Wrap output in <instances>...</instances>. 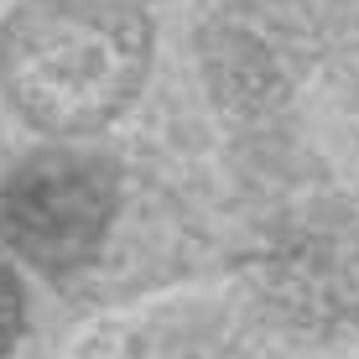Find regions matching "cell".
<instances>
[{"label":"cell","mask_w":359,"mask_h":359,"mask_svg":"<svg viewBox=\"0 0 359 359\" xmlns=\"http://www.w3.org/2000/svg\"><path fill=\"white\" fill-rule=\"evenodd\" d=\"M16 328H21V287H16V276H11V266L0 261V354L11 349Z\"/></svg>","instance_id":"obj_6"},{"label":"cell","mask_w":359,"mask_h":359,"mask_svg":"<svg viewBox=\"0 0 359 359\" xmlns=\"http://www.w3.org/2000/svg\"><path fill=\"white\" fill-rule=\"evenodd\" d=\"M115 219V167L83 151L27 156L0 188V240L32 266L89 261Z\"/></svg>","instance_id":"obj_2"},{"label":"cell","mask_w":359,"mask_h":359,"mask_svg":"<svg viewBox=\"0 0 359 359\" xmlns=\"http://www.w3.org/2000/svg\"><path fill=\"white\" fill-rule=\"evenodd\" d=\"M151 27L120 0H27L0 27V83L42 130H94L135 94Z\"/></svg>","instance_id":"obj_1"},{"label":"cell","mask_w":359,"mask_h":359,"mask_svg":"<svg viewBox=\"0 0 359 359\" xmlns=\"http://www.w3.org/2000/svg\"><path fill=\"white\" fill-rule=\"evenodd\" d=\"M261 297L297 328L339 333L359 323V224L313 214L255 261Z\"/></svg>","instance_id":"obj_3"},{"label":"cell","mask_w":359,"mask_h":359,"mask_svg":"<svg viewBox=\"0 0 359 359\" xmlns=\"http://www.w3.org/2000/svg\"><path fill=\"white\" fill-rule=\"evenodd\" d=\"M208 68L224 94H240L250 104H271L287 94L292 68L313 47V27H307L302 6L287 0H250L214 16L208 27Z\"/></svg>","instance_id":"obj_4"},{"label":"cell","mask_w":359,"mask_h":359,"mask_svg":"<svg viewBox=\"0 0 359 359\" xmlns=\"http://www.w3.org/2000/svg\"><path fill=\"white\" fill-rule=\"evenodd\" d=\"M339 53H344L354 94H359V6H349V16H344V27H339Z\"/></svg>","instance_id":"obj_7"},{"label":"cell","mask_w":359,"mask_h":359,"mask_svg":"<svg viewBox=\"0 0 359 359\" xmlns=\"http://www.w3.org/2000/svg\"><path fill=\"white\" fill-rule=\"evenodd\" d=\"M130 359H250L234 339L214 328H193V323H172V328H156L135 344Z\"/></svg>","instance_id":"obj_5"}]
</instances>
